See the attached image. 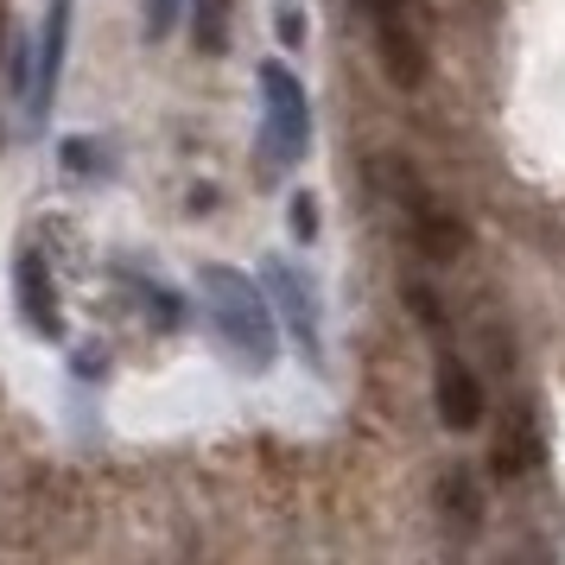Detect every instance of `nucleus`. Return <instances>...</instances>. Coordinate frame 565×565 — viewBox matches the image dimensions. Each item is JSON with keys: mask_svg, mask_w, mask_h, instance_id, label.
<instances>
[{"mask_svg": "<svg viewBox=\"0 0 565 565\" xmlns=\"http://www.w3.org/2000/svg\"><path fill=\"white\" fill-rule=\"evenodd\" d=\"M179 13H184V0H147V39H172V26H179Z\"/></svg>", "mask_w": 565, "mask_h": 565, "instance_id": "9d476101", "label": "nucleus"}, {"mask_svg": "<svg viewBox=\"0 0 565 565\" xmlns=\"http://www.w3.org/2000/svg\"><path fill=\"white\" fill-rule=\"evenodd\" d=\"M103 369H108L103 350H77V375H83V382H89V375H103Z\"/></svg>", "mask_w": 565, "mask_h": 565, "instance_id": "ddd939ff", "label": "nucleus"}, {"mask_svg": "<svg viewBox=\"0 0 565 565\" xmlns=\"http://www.w3.org/2000/svg\"><path fill=\"white\" fill-rule=\"evenodd\" d=\"M198 292H204L216 343H223L248 375L274 369L280 331H274V292H267V280H248V274H235V267H198Z\"/></svg>", "mask_w": 565, "mask_h": 565, "instance_id": "f257e3e1", "label": "nucleus"}, {"mask_svg": "<svg viewBox=\"0 0 565 565\" xmlns=\"http://www.w3.org/2000/svg\"><path fill=\"white\" fill-rule=\"evenodd\" d=\"M433 401H438V419H445L451 433H470V426L483 419V387H477V375H470V362H458V356L438 362Z\"/></svg>", "mask_w": 565, "mask_h": 565, "instance_id": "423d86ee", "label": "nucleus"}, {"mask_svg": "<svg viewBox=\"0 0 565 565\" xmlns=\"http://www.w3.org/2000/svg\"><path fill=\"white\" fill-rule=\"evenodd\" d=\"M64 52H71V0H52V7H45V32L32 39L26 89H20V103H26L32 121H45V115H52L57 77H64Z\"/></svg>", "mask_w": 565, "mask_h": 565, "instance_id": "7ed1b4c3", "label": "nucleus"}, {"mask_svg": "<svg viewBox=\"0 0 565 565\" xmlns=\"http://www.w3.org/2000/svg\"><path fill=\"white\" fill-rule=\"evenodd\" d=\"M260 103H267V115H260V153H267L274 172H286L311 147V103L286 64H260Z\"/></svg>", "mask_w": 565, "mask_h": 565, "instance_id": "f03ea898", "label": "nucleus"}, {"mask_svg": "<svg viewBox=\"0 0 565 565\" xmlns=\"http://www.w3.org/2000/svg\"><path fill=\"white\" fill-rule=\"evenodd\" d=\"M198 13H191V26H198V45L204 52H223L230 45V7L223 0H191Z\"/></svg>", "mask_w": 565, "mask_h": 565, "instance_id": "6e6552de", "label": "nucleus"}, {"mask_svg": "<svg viewBox=\"0 0 565 565\" xmlns=\"http://www.w3.org/2000/svg\"><path fill=\"white\" fill-rule=\"evenodd\" d=\"M64 166L89 179V172H103V147H89V140H64Z\"/></svg>", "mask_w": 565, "mask_h": 565, "instance_id": "f8f14e48", "label": "nucleus"}, {"mask_svg": "<svg viewBox=\"0 0 565 565\" xmlns=\"http://www.w3.org/2000/svg\"><path fill=\"white\" fill-rule=\"evenodd\" d=\"M375 7H401V0H375Z\"/></svg>", "mask_w": 565, "mask_h": 565, "instance_id": "4468645a", "label": "nucleus"}, {"mask_svg": "<svg viewBox=\"0 0 565 565\" xmlns=\"http://www.w3.org/2000/svg\"><path fill=\"white\" fill-rule=\"evenodd\" d=\"M13 299H20L26 331H39V337H57V331H64V318H57L52 267H45V255H39V248H20V255H13Z\"/></svg>", "mask_w": 565, "mask_h": 565, "instance_id": "39448f33", "label": "nucleus"}, {"mask_svg": "<svg viewBox=\"0 0 565 565\" xmlns=\"http://www.w3.org/2000/svg\"><path fill=\"white\" fill-rule=\"evenodd\" d=\"M274 32H280V45H306V13H299V0H280V13H274Z\"/></svg>", "mask_w": 565, "mask_h": 565, "instance_id": "9b49d317", "label": "nucleus"}, {"mask_svg": "<svg viewBox=\"0 0 565 565\" xmlns=\"http://www.w3.org/2000/svg\"><path fill=\"white\" fill-rule=\"evenodd\" d=\"M286 230L299 235V242H318V198L311 191H292L286 198Z\"/></svg>", "mask_w": 565, "mask_h": 565, "instance_id": "1a4fd4ad", "label": "nucleus"}, {"mask_svg": "<svg viewBox=\"0 0 565 565\" xmlns=\"http://www.w3.org/2000/svg\"><path fill=\"white\" fill-rule=\"evenodd\" d=\"M267 292H274V306H280L292 343H299V350L318 362V350H324V331H318V292H311V280H306V274H292L286 260H267Z\"/></svg>", "mask_w": 565, "mask_h": 565, "instance_id": "20e7f679", "label": "nucleus"}, {"mask_svg": "<svg viewBox=\"0 0 565 565\" xmlns=\"http://www.w3.org/2000/svg\"><path fill=\"white\" fill-rule=\"evenodd\" d=\"M375 39H382V71L401 83V89H413V83L426 77V52H419V39L394 20V7H382V26H375Z\"/></svg>", "mask_w": 565, "mask_h": 565, "instance_id": "0eeeda50", "label": "nucleus"}]
</instances>
